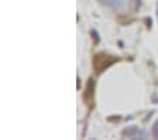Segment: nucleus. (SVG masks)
I'll return each mask as SVG.
<instances>
[{
	"mask_svg": "<svg viewBox=\"0 0 158 140\" xmlns=\"http://www.w3.org/2000/svg\"><path fill=\"white\" fill-rule=\"evenodd\" d=\"M117 61L116 57H112L109 54L105 53H100V54H96L95 58H93V68L98 74H102L105 70H107L112 64H114Z\"/></svg>",
	"mask_w": 158,
	"mask_h": 140,
	"instance_id": "1",
	"label": "nucleus"
},
{
	"mask_svg": "<svg viewBox=\"0 0 158 140\" xmlns=\"http://www.w3.org/2000/svg\"><path fill=\"white\" fill-rule=\"evenodd\" d=\"M95 79H90L88 81V85L85 88V93H83V100H85V104L89 105V106H93L95 104Z\"/></svg>",
	"mask_w": 158,
	"mask_h": 140,
	"instance_id": "2",
	"label": "nucleus"
},
{
	"mask_svg": "<svg viewBox=\"0 0 158 140\" xmlns=\"http://www.w3.org/2000/svg\"><path fill=\"white\" fill-rule=\"evenodd\" d=\"M122 134L124 137H130V139H137V137H144V134H143V132L140 130V127L137 126H128L126 127L124 130L122 132Z\"/></svg>",
	"mask_w": 158,
	"mask_h": 140,
	"instance_id": "3",
	"label": "nucleus"
},
{
	"mask_svg": "<svg viewBox=\"0 0 158 140\" xmlns=\"http://www.w3.org/2000/svg\"><path fill=\"white\" fill-rule=\"evenodd\" d=\"M105 6L112 7V9H116V10H120L123 7V0H100Z\"/></svg>",
	"mask_w": 158,
	"mask_h": 140,
	"instance_id": "4",
	"label": "nucleus"
},
{
	"mask_svg": "<svg viewBox=\"0 0 158 140\" xmlns=\"http://www.w3.org/2000/svg\"><path fill=\"white\" fill-rule=\"evenodd\" d=\"M90 36H92V38H95V43L98 44L99 43V34L96 30H90Z\"/></svg>",
	"mask_w": 158,
	"mask_h": 140,
	"instance_id": "5",
	"label": "nucleus"
},
{
	"mask_svg": "<svg viewBox=\"0 0 158 140\" xmlns=\"http://www.w3.org/2000/svg\"><path fill=\"white\" fill-rule=\"evenodd\" d=\"M79 82H81V78L78 77V89H79V88H81V83H79Z\"/></svg>",
	"mask_w": 158,
	"mask_h": 140,
	"instance_id": "6",
	"label": "nucleus"
}]
</instances>
